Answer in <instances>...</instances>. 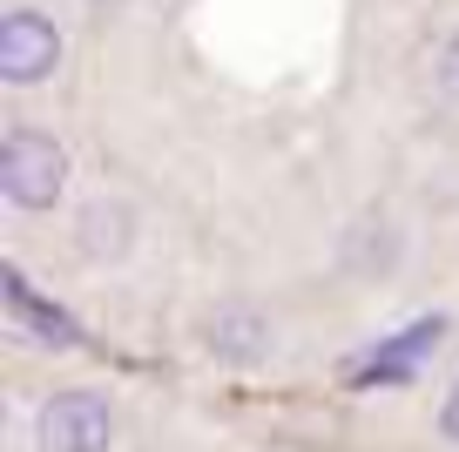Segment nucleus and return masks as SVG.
Segmentation results:
<instances>
[{"label":"nucleus","instance_id":"f03ea898","mask_svg":"<svg viewBox=\"0 0 459 452\" xmlns=\"http://www.w3.org/2000/svg\"><path fill=\"white\" fill-rule=\"evenodd\" d=\"M34 439H41V452H108L115 446V405L101 392H88V385H68V392H55L41 405Z\"/></svg>","mask_w":459,"mask_h":452},{"label":"nucleus","instance_id":"423d86ee","mask_svg":"<svg viewBox=\"0 0 459 452\" xmlns=\"http://www.w3.org/2000/svg\"><path fill=\"white\" fill-rule=\"evenodd\" d=\"M0 291H7V311H14L21 325H34L48 344H74V325L55 311V304H41V297L28 291V277H21V270H7V277H0Z\"/></svg>","mask_w":459,"mask_h":452},{"label":"nucleus","instance_id":"0eeeda50","mask_svg":"<svg viewBox=\"0 0 459 452\" xmlns=\"http://www.w3.org/2000/svg\"><path fill=\"white\" fill-rule=\"evenodd\" d=\"M432 88H439L446 101H459V28L432 48Z\"/></svg>","mask_w":459,"mask_h":452},{"label":"nucleus","instance_id":"1a4fd4ad","mask_svg":"<svg viewBox=\"0 0 459 452\" xmlns=\"http://www.w3.org/2000/svg\"><path fill=\"white\" fill-rule=\"evenodd\" d=\"M95 7H122V0H95Z\"/></svg>","mask_w":459,"mask_h":452},{"label":"nucleus","instance_id":"f257e3e1","mask_svg":"<svg viewBox=\"0 0 459 452\" xmlns=\"http://www.w3.org/2000/svg\"><path fill=\"white\" fill-rule=\"evenodd\" d=\"M68 189V149L41 128H7L0 142V196L14 210H55Z\"/></svg>","mask_w":459,"mask_h":452},{"label":"nucleus","instance_id":"6e6552de","mask_svg":"<svg viewBox=\"0 0 459 452\" xmlns=\"http://www.w3.org/2000/svg\"><path fill=\"white\" fill-rule=\"evenodd\" d=\"M439 432L459 446V378H453V392H446V405H439Z\"/></svg>","mask_w":459,"mask_h":452},{"label":"nucleus","instance_id":"7ed1b4c3","mask_svg":"<svg viewBox=\"0 0 459 452\" xmlns=\"http://www.w3.org/2000/svg\"><path fill=\"white\" fill-rule=\"evenodd\" d=\"M61 68V28L41 7H14L0 21V82L7 88H34Z\"/></svg>","mask_w":459,"mask_h":452},{"label":"nucleus","instance_id":"20e7f679","mask_svg":"<svg viewBox=\"0 0 459 452\" xmlns=\"http://www.w3.org/2000/svg\"><path fill=\"white\" fill-rule=\"evenodd\" d=\"M210 352L230 358V365H257V358H271V317L250 311V304L216 311L210 317Z\"/></svg>","mask_w":459,"mask_h":452},{"label":"nucleus","instance_id":"39448f33","mask_svg":"<svg viewBox=\"0 0 459 452\" xmlns=\"http://www.w3.org/2000/svg\"><path fill=\"white\" fill-rule=\"evenodd\" d=\"M129 243H135V210L129 203H88L82 210V256L115 264V256H129Z\"/></svg>","mask_w":459,"mask_h":452}]
</instances>
